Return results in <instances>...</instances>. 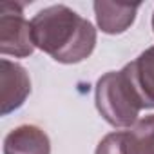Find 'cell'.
<instances>
[{
    "label": "cell",
    "mask_w": 154,
    "mask_h": 154,
    "mask_svg": "<svg viewBox=\"0 0 154 154\" xmlns=\"http://www.w3.org/2000/svg\"><path fill=\"white\" fill-rule=\"evenodd\" d=\"M35 47L58 63H80L96 47L94 26L63 4L40 9L31 18Z\"/></svg>",
    "instance_id": "1"
},
{
    "label": "cell",
    "mask_w": 154,
    "mask_h": 154,
    "mask_svg": "<svg viewBox=\"0 0 154 154\" xmlns=\"http://www.w3.org/2000/svg\"><path fill=\"white\" fill-rule=\"evenodd\" d=\"M94 102L102 118L118 129L134 127L143 109L122 69L109 71L98 78L94 87Z\"/></svg>",
    "instance_id": "2"
},
{
    "label": "cell",
    "mask_w": 154,
    "mask_h": 154,
    "mask_svg": "<svg viewBox=\"0 0 154 154\" xmlns=\"http://www.w3.org/2000/svg\"><path fill=\"white\" fill-rule=\"evenodd\" d=\"M31 22L24 17V4H0V53L4 56L27 58L35 53Z\"/></svg>",
    "instance_id": "3"
},
{
    "label": "cell",
    "mask_w": 154,
    "mask_h": 154,
    "mask_svg": "<svg viewBox=\"0 0 154 154\" xmlns=\"http://www.w3.org/2000/svg\"><path fill=\"white\" fill-rule=\"evenodd\" d=\"M31 94V78L17 62L8 58L0 60V112L8 116L20 109Z\"/></svg>",
    "instance_id": "4"
},
{
    "label": "cell",
    "mask_w": 154,
    "mask_h": 154,
    "mask_svg": "<svg viewBox=\"0 0 154 154\" xmlns=\"http://www.w3.org/2000/svg\"><path fill=\"white\" fill-rule=\"evenodd\" d=\"M143 109H154V45L140 53L122 69Z\"/></svg>",
    "instance_id": "5"
},
{
    "label": "cell",
    "mask_w": 154,
    "mask_h": 154,
    "mask_svg": "<svg viewBox=\"0 0 154 154\" xmlns=\"http://www.w3.org/2000/svg\"><path fill=\"white\" fill-rule=\"evenodd\" d=\"M93 9H94V15H96V24H98L102 33H105V35H122L134 24L140 4L98 0V2L93 4Z\"/></svg>",
    "instance_id": "6"
},
{
    "label": "cell",
    "mask_w": 154,
    "mask_h": 154,
    "mask_svg": "<svg viewBox=\"0 0 154 154\" xmlns=\"http://www.w3.org/2000/svg\"><path fill=\"white\" fill-rule=\"evenodd\" d=\"M4 154H51V141L38 125H18L4 138Z\"/></svg>",
    "instance_id": "7"
},
{
    "label": "cell",
    "mask_w": 154,
    "mask_h": 154,
    "mask_svg": "<svg viewBox=\"0 0 154 154\" xmlns=\"http://www.w3.org/2000/svg\"><path fill=\"white\" fill-rule=\"evenodd\" d=\"M134 154H154V114H149L136 122L129 131Z\"/></svg>",
    "instance_id": "8"
},
{
    "label": "cell",
    "mask_w": 154,
    "mask_h": 154,
    "mask_svg": "<svg viewBox=\"0 0 154 154\" xmlns=\"http://www.w3.org/2000/svg\"><path fill=\"white\" fill-rule=\"evenodd\" d=\"M94 154H134L129 131H114L100 140Z\"/></svg>",
    "instance_id": "9"
},
{
    "label": "cell",
    "mask_w": 154,
    "mask_h": 154,
    "mask_svg": "<svg viewBox=\"0 0 154 154\" xmlns=\"http://www.w3.org/2000/svg\"><path fill=\"white\" fill-rule=\"evenodd\" d=\"M152 31H154V13H152Z\"/></svg>",
    "instance_id": "10"
}]
</instances>
